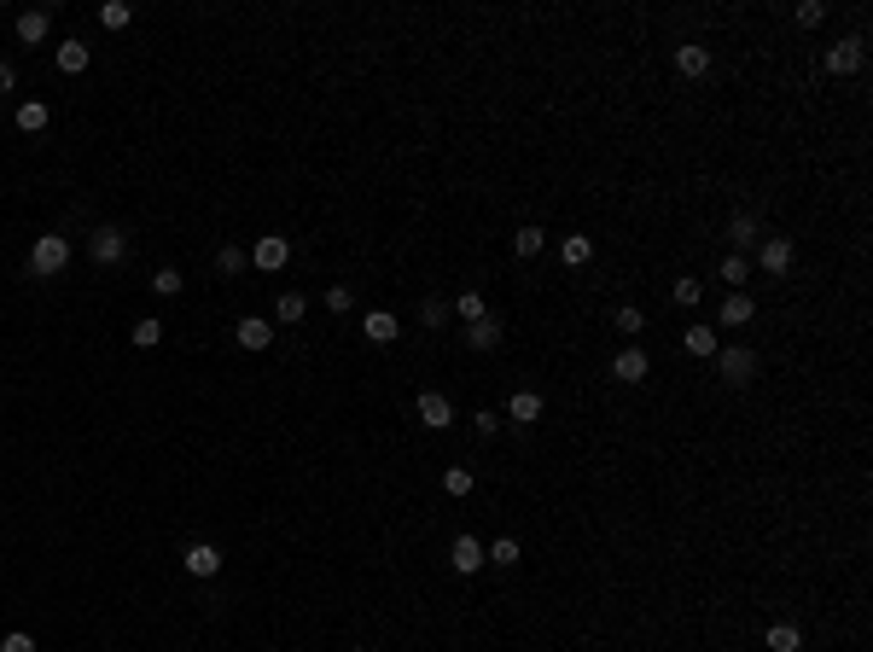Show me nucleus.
Instances as JSON below:
<instances>
[{
	"mask_svg": "<svg viewBox=\"0 0 873 652\" xmlns=\"http://www.w3.org/2000/svg\"><path fill=\"white\" fill-rule=\"evenodd\" d=\"M65 263H70V239H65V233H41V239L30 245V274L35 280L65 274Z\"/></svg>",
	"mask_w": 873,
	"mask_h": 652,
	"instance_id": "obj_1",
	"label": "nucleus"
},
{
	"mask_svg": "<svg viewBox=\"0 0 873 652\" xmlns=\"http://www.w3.org/2000/svg\"><path fill=\"white\" fill-rule=\"evenodd\" d=\"M88 256H94L100 268H117L122 256H129V233H122L117 221H100V228L88 233Z\"/></svg>",
	"mask_w": 873,
	"mask_h": 652,
	"instance_id": "obj_2",
	"label": "nucleus"
},
{
	"mask_svg": "<svg viewBox=\"0 0 873 652\" xmlns=\"http://www.w3.org/2000/svg\"><path fill=\"white\" fill-rule=\"evenodd\" d=\"M710 362L722 367V379H728V385H752V379H757V355L745 350V344H728V350H717Z\"/></svg>",
	"mask_w": 873,
	"mask_h": 652,
	"instance_id": "obj_3",
	"label": "nucleus"
},
{
	"mask_svg": "<svg viewBox=\"0 0 873 652\" xmlns=\"http://www.w3.org/2000/svg\"><path fill=\"white\" fill-rule=\"evenodd\" d=\"M792 239H786V233H769V239H757V268H763V274H792Z\"/></svg>",
	"mask_w": 873,
	"mask_h": 652,
	"instance_id": "obj_4",
	"label": "nucleus"
},
{
	"mask_svg": "<svg viewBox=\"0 0 873 652\" xmlns=\"http://www.w3.org/2000/svg\"><path fill=\"white\" fill-rule=\"evenodd\" d=\"M251 263L263 268V274H280V268L291 263V239L286 233H263V239L251 245Z\"/></svg>",
	"mask_w": 873,
	"mask_h": 652,
	"instance_id": "obj_5",
	"label": "nucleus"
},
{
	"mask_svg": "<svg viewBox=\"0 0 873 652\" xmlns=\"http://www.w3.org/2000/svg\"><path fill=\"white\" fill-rule=\"evenodd\" d=\"M646 373H653V355H646L641 344H629V350L611 355V379H618V385H641Z\"/></svg>",
	"mask_w": 873,
	"mask_h": 652,
	"instance_id": "obj_6",
	"label": "nucleus"
},
{
	"mask_svg": "<svg viewBox=\"0 0 873 652\" xmlns=\"http://www.w3.org/2000/svg\"><path fill=\"white\" fill-rule=\"evenodd\" d=\"M414 414H420V425H432V432H449V425H454V402L442 397V390H420Z\"/></svg>",
	"mask_w": 873,
	"mask_h": 652,
	"instance_id": "obj_7",
	"label": "nucleus"
},
{
	"mask_svg": "<svg viewBox=\"0 0 873 652\" xmlns=\"http://www.w3.org/2000/svg\"><path fill=\"white\" fill-rule=\"evenodd\" d=\"M542 414H548L542 390H512V397H507V414H501V420H512V425H536Z\"/></svg>",
	"mask_w": 873,
	"mask_h": 652,
	"instance_id": "obj_8",
	"label": "nucleus"
},
{
	"mask_svg": "<svg viewBox=\"0 0 873 652\" xmlns=\"http://www.w3.org/2000/svg\"><path fill=\"white\" fill-rule=\"evenodd\" d=\"M449 565H454V571H460V576H477V571H484V542H477V536H454V548H449Z\"/></svg>",
	"mask_w": 873,
	"mask_h": 652,
	"instance_id": "obj_9",
	"label": "nucleus"
},
{
	"mask_svg": "<svg viewBox=\"0 0 873 652\" xmlns=\"http://www.w3.org/2000/svg\"><path fill=\"white\" fill-rule=\"evenodd\" d=\"M827 70L833 76H856L862 70V35H844L839 47H827Z\"/></svg>",
	"mask_w": 873,
	"mask_h": 652,
	"instance_id": "obj_10",
	"label": "nucleus"
},
{
	"mask_svg": "<svg viewBox=\"0 0 873 652\" xmlns=\"http://www.w3.org/2000/svg\"><path fill=\"white\" fill-rule=\"evenodd\" d=\"M47 30H53V6H30V12H18V41H23V47H41V41H47Z\"/></svg>",
	"mask_w": 873,
	"mask_h": 652,
	"instance_id": "obj_11",
	"label": "nucleus"
},
{
	"mask_svg": "<svg viewBox=\"0 0 873 652\" xmlns=\"http://www.w3.org/2000/svg\"><path fill=\"white\" fill-rule=\"evenodd\" d=\"M233 338H239V350H268V344H274V321H263V315H245V321L233 326Z\"/></svg>",
	"mask_w": 873,
	"mask_h": 652,
	"instance_id": "obj_12",
	"label": "nucleus"
},
{
	"mask_svg": "<svg viewBox=\"0 0 873 652\" xmlns=\"http://www.w3.org/2000/svg\"><path fill=\"white\" fill-rule=\"evenodd\" d=\"M181 565H187V576H216V571H221V548H210V542H187Z\"/></svg>",
	"mask_w": 873,
	"mask_h": 652,
	"instance_id": "obj_13",
	"label": "nucleus"
},
{
	"mask_svg": "<svg viewBox=\"0 0 873 652\" xmlns=\"http://www.w3.org/2000/svg\"><path fill=\"white\" fill-rule=\"evenodd\" d=\"M675 70H681V76H710V47L681 41L675 47Z\"/></svg>",
	"mask_w": 873,
	"mask_h": 652,
	"instance_id": "obj_14",
	"label": "nucleus"
},
{
	"mask_svg": "<svg viewBox=\"0 0 873 652\" xmlns=\"http://www.w3.org/2000/svg\"><path fill=\"white\" fill-rule=\"evenodd\" d=\"M681 350H687V355H699V362H710V355L722 350L717 326H687V332H681Z\"/></svg>",
	"mask_w": 873,
	"mask_h": 652,
	"instance_id": "obj_15",
	"label": "nucleus"
},
{
	"mask_svg": "<svg viewBox=\"0 0 873 652\" xmlns=\"http://www.w3.org/2000/svg\"><path fill=\"white\" fill-rule=\"evenodd\" d=\"M752 315H757L752 291H728L722 298V326H752Z\"/></svg>",
	"mask_w": 873,
	"mask_h": 652,
	"instance_id": "obj_16",
	"label": "nucleus"
},
{
	"mask_svg": "<svg viewBox=\"0 0 873 652\" xmlns=\"http://www.w3.org/2000/svg\"><path fill=\"white\" fill-rule=\"evenodd\" d=\"M361 332H367V344H396L402 321H396V315H390V309H373V315H367V321H361Z\"/></svg>",
	"mask_w": 873,
	"mask_h": 652,
	"instance_id": "obj_17",
	"label": "nucleus"
},
{
	"mask_svg": "<svg viewBox=\"0 0 873 652\" xmlns=\"http://www.w3.org/2000/svg\"><path fill=\"white\" fill-rule=\"evenodd\" d=\"M58 70H65V76H82V70H88V58H94V47L88 41H58Z\"/></svg>",
	"mask_w": 873,
	"mask_h": 652,
	"instance_id": "obj_18",
	"label": "nucleus"
},
{
	"mask_svg": "<svg viewBox=\"0 0 873 652\" xmlns=\"http://www.w3.org/2000/svg\"><path fill=\"white\" fill-rule=\"evenodd\" d=\"M303 309H309V298H303V291H280V298H274V326H298Z\"/></svg>",
	"mask_w": 873,
	"mask_h": 652,
	"instance_id": "obj_19",
	"label": "nucleus"
},
{
	"mask_svg": "<svg viewBox=\"0 0 873 652\" xmlns=\"http://www.w3.org/2000/svg\"><path fill=\"white\" fill-rule=\"evenodd\" d=\"M466 344H472V350H495V344H501V315L472 321V326H466Z\"/></svg>",
	"mask_w": 873,
	"mask_h": 652,
	"instance_id": "obj_20",
	"label": "nucleus"
},
{
	"mask_svg": "<svg viewBox=\"0 0 873 652\" xmlns=\"http://www.w3.org/2000/svg\"><path fill=\"white\" fill-rule=\"evenodd\" d=\"M728 239L740 245V251H734V256H745V245H757V239H763V228H757V216H745V210H740V216L728 221Z\"/></svg>",
	"mask_w": 873,
	"mask_h": 652,
	"instance_id": "obj_21",
	"label": "nucleus"
},
{
	"mask_svg": "<svg viewBox=\"0 0 873 652\" xmlns=\"http://www.w3.org/2000/svg\"><path fill=\"white\" fill-rule=\"evenodd\" d=\"M763 641H769V652H804V630L797 623H774Z\"/></svg>",
	"mask_w": 873,
	"mask_h": 652,
	"instance_id": "obj_22",
	"label": "nucleus"
},
{
	"mask_svg": "<svg viewBox=\"0 0 873 652\" xmlns=\"http://www.w3.org/2000/svg\"><path fill=\"white\" fill-rule=\"evenodd\" d=\"M484 559H489V565H501V571H512V565L524 559V548L512 542V536H501V542H489V548H484Z\"/></svg>",
	"mask_w": 873,
	"mask_h": 652,
	"instance_id": "obj_23",
	"label": "nucleus"
},
{
	"mask_svg": "<svg viewBox=\"0 0 873 652\" xmlns=\"http://www.w3.org/2000/svg\"><path fill=\"white\" fill-rule=\"evenodd\" d=\"M559 256H565V268H583L588 256H594V239H588V233H571V239L559 245Z\"/></svg>",
	"mask_w": 873,
	"mask_h": 652,
	"instance_id": "obj_24",
	"label": "nucleus"
},
{
	"mask_svg": "<svg viewBox=\"0 0 873 652\" xmlns=\"http://www.w3.org/2000/svg\"><path fill=\"white\" fill-rule=\"evenodd\" d=\"M12 122H18L23 134H41V129H47V105H41V100H23V105H18V117H12Z\"/></svg>",
	"mask_w": 873,
	"mask_h": 652,
	"instance_id": "obj_25",
	"label": "nucleus"
},
{
	"mask_svg": "<svg viewBox=\"0 0 873 652\" xmlns=\"http://www.w3.org/2000/svg\"><path fill=\"white\" fill-rule=\"evenodd\" d=\"M454 315H460V321H466V326H472V321H484V315H489V303H484V298H477V291H472V286H466V291H460V298H454Z\"/></svg>",
	"mask_w": 873,
	"mask_h": 652,
	"instance_id": "obj_26",
	"label": "nucleus"
},
{
	"mask_svg": "<svg viewBox=\"0 0 873 652\" xmlns=\"http://www.w3.org/2000/svg\"><path fill=\"white\" fill-rule=\"evenodd\" d=\"M542 245H548L542 228H519V233H512V256H542Z\"/></svg>",
	"mask_w": 873,
	"mask_h": 652,
	"instance_id": "obj_27",
	"label": "nucleus"
},
{
	"mask_svg": "<svg viewBox=\"0 0 873 652\" xmlns=\"http://www.w3.org/2000/svg\"><path fill=\"white\" fill-rule=\"evenodd\" d=\"M611 326H618V332H623V338H641V332H646V315H641V309H635V303H623V309H618V315H611Z\"/></svg>",
	"mask_w": 873,
	"mask_h": 652,
	"instance_id": "obj_28",
	"label": "nucleus"
},
{
	"mask_svg": "<svg viewBox=\"0 0 873 652\" xmlns=\"http://www.w3.org/2000/svg\"><path fill=\"white\" fill-rule=\"evenodd\" d=\"M157 338H164V321H134L129 326V344H134V350H152Z\"/></svg>",
	"mask_w": 873,
	"mask_h": 652,
	"instance_id": "obj_29",
	"label": "nucleus"
},
{
	"mask_svg": "<svg viewBox=\"0 0 873 652\" xmlns=\"http://www.w3.org/2000/svg\"><path fill=\"white\" fill-rule=\"evenodd\" d=\"M472 466H449V472H442V489H449V496H472Z\"/></svg>",
	"mask_w": 873,
	"mask_h": 652,
	"instance_id": "obj_30",
	"label": "nucleus"
},
{
	"mask_svg": "<svg viewBox=\"0 0 873 652\" xmlns=\"http://www.w3.org/2000/svg\"><path fill=\"white\" fill-rule=\"evenodd\" d=\"M245 263H251V251H239V245H221V251H216L221 274H245Z\"/></svg>",
	"mask_w": 873,
	"mask_h": 652,
	"instance_id": "obj_31",
	"label": "nucleus"
},
{
	"mask_svg": "<svg viewBox=\"0 0 873 652\" xmlns=\"http://www.w3.org/2000/svg\"><path fill=\"white\" fill-rule=\"evenodd\" d=\"M722 280H728L734 291H745V280H752V263H745V256H722Z\"/></svg>",
	"mask_w": 873,
	"mask_h": 652,
	"instance_id": "obj_32",
	"label": "nucleus"
},
{
	"mask_svg": "<svg viewBox=\"0 0 873 652\" xmlns=\"http://www.w3.org/2000/svg\"><path fill=\"white\" fill-rule=\"evenodd\" d=\"M129 18H134V6H122V0H105V6H100L105 30H129Z\"/></svg>",
	"mask_w": 873,
	"mask_h": 652,
	"instance_id": "obj_33",
	"label": "nucleus"
},
{
	"mask_svg": "<svg viewBox=\"0 0 873 652\" xmlns=\"http://www.w3.org/2000/svg\"><path fill=\"white\" fill-rule=\"evenodd\" d=\"M152 291H157V298H181V268H157Z\"/></svg>",
	"mask_w": 873,
	"mask_h": 652,
	"instance_id": "obj_34",
	"label": "nucleus"
},
{
	"mask_svg": "<svg viewBox=\"0 0 873 652\" xmlns=\"http://www.w3.org/2000/svg\"><path fill=\"white\" fill-rule=\"evenodd\" d=\"M792 18L804 23V30H815V23H827V6H821V0H804V6H797Z\"/></svg>",
	"mask_w": 873,
	"mask_h": 652,
	"instance_id": "obj_35",
	"label": "nucleus"
},
{
	"mask_svg": "<svg viewBox=\"0 0 873 652\" xmlns=\"http://www.w3.org/2000/svg\"><path fill=\"white\" fill-rule=\"evenodd\" d=\"M699 291H705L699 280H675V286H670V298L681 303V309H693V303H699Z\"/></svg>",
	"mask_w": 873,
	"mask_h": 652,
	"instance_id": "obj_36",
	"label": "nucleus"
},
{
	"mask_svg": "<svg viewBox=\"0 0 873 652\" xmlns=\"http://www.w3.org/2000/svg\"><path fill=\"white\" fill-rule=\"evenodd\" d=\"M326 309H332V315H350V309H355L350 286H326Z\"/></svg>",
	"mask_w": 873,
	"mask_h": 652,
	"instance_id": "obj_37",
	"label": "nucleus"
},
{
	"mask_svg": "<svg viewBox=\"0 0 873 652\" xmlns=\"http://www.w3.org/2000/svg\"><path fill=\"white\" fill-rule=\"evenodd\" d=\"M425 326H442V321H449V303H442V298H425Z\"/></svg>",
	"mask_w": 873,
	"mask_h": 652,
	"instance_id": "obj_38",
	"label": "nucleus"
},
{
	"mask_svg": "<svg viewBox=\"0 0 873 652\" xmlns=\"http://www.w3.org/2000/svg\"><path fill=\"white\" fill-rule=\"evenodd\" d=\"M472 425H477V437H495L501 432V414H472Z\"/></svg>",
	"mask_w": 873,
	"mask_h": 652,
	"instance_id": "obj_39",
	"label": "nucleus"
},
{
	"mask_svg": "<svg viewBox=\"0 0 873 652\" xmlns=\"http://www.w3.org/2000/svg\"><path fill=\"white\" fill-rule=\"evenodd\" d=\"M0 652H35V641H30V635H6V641H0Z\"/></svg>",
	"mask_w": 873,
	"mask_h": 652,
	"instance_id": "obj_40",
	"label": "nucleus"
},
{
	"mask_svg": "<svg viewBox=\"0 0 873 652\" xmlns=\"http://www.w3.org/2000/svg\"><path fill=\"white\" fill-rule=\"evenodd\" d=\"M12 88H18V70H12L6 58H0V94H12Z\"/></svg>",
	"mask_w": 873,
	"mask_h": 652,
	"instance_id": "obj_41",
	"label": "nucleus"
},
{
	"mask_svg": "<svg viewBox=\"0 0 873 652\" xmlns=\"http://www.w3.org/2000/svg\"><path fill=\"white\" fill-rule=\"evenodd\" d=\"M355 652H379V647H355Z\"/></svg>",
	"mask_w": 873,
	"mask_h": 652,
	"instance_id": "obj_42",
	"label": "nucleus"
}]
</instances>
